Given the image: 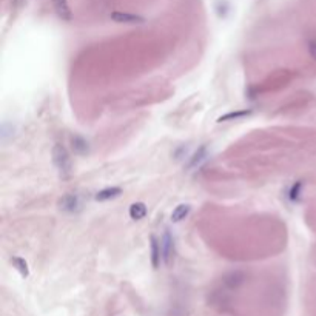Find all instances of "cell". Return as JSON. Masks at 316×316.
Instances as JSON below:
<instances>
[{
	"label": "cell",
	"instance_id": "obj_1",
	"mask_svg": "<svg viewBox=\"0 0 316 316\" xmlns=\"http://www.w3.org/2000/svg\"><path fill=\"white\" fill-rule=\"evenodd\" d=\"M53 164L57 168L59 175L64 179H67L71 175V157L67 151V148L62 143H56L53 147Z\"/></svg>",
	"mask_w": 316,
	"mask_h": 316
},
{
	"label": "cell",
	"instance_id": "obj_2",
	"mask_svg": "<svg viewBox=\"0 0 316 316\" xmlns=\"http://www.w3.org/2000/svg\"><path fill=\"white\" fill-rule=\"evenodd\" d=\"M161 250H162V261L165 264L172 262L173 253H175V241H173V236L170 235L168 230H165V233L161 239Z\"/></svg>",
	"mask_w": 316,
	"mask_h": 316
},
{
	"label": "cell",
	"instance_id": "obj_3",
	"mask_svg": "<svg viewBox=\"0 0 316 316\" xmlns=\"http://www.w3.org/2000/svg\"><path fill=\"white\" fill-rule=\"evenodd\" d=\"M110 19L116 23H125V25H136V23H143L145 19L138 14L122 13V11H114L110 14Z\"/></svg>",
	"mask_w": 316,
	"mask_h": 316
},
{
	"label": "cell",
	"instance_id": "obj_4",
	"mask_svg": "<svg viewBox=\"0 0 316 316\" xmlns=\"http://www.w3.org/2000/svg\"><path fill=\"white\" fill-rule=\"evenodd\" d=\"M51 2H53L56 14L60 19L65 20V22H70L72 19V13H71V8L68 5V0H51Z\"/></svg>",
	"mask_w": 316,
	"mask_h": 316
},
{
	"label": "cell",
	"instance_id": "obj_5",
	"mask_svg": "<svg viewBox=\"0 0 316 316\" xmlns=\"http://www.w3.org/2000/svg\"><path fill=\"white\" fill-rule=\"evenodd\" d=\"M150 242H151V264L154 269L161 265V261H162V250H161V242L156 239V236H151L150 238Z\"/></svg>",
	"mask_w": 316,
	"mask_h": 316
},
{
	"label": "cell",
	"instance_id": "obj_6",
	"mask_svg": "<svg viewBox=\"0 0 316 316\" xmlns=\"http://www.w3.org/2000/svg\"><path fill=\"white\" fill-rule=\"evenodd\" d=\"M71 147H72V151H74L76 154H80V156L87 154L90 151L88 142L85 140L82 136H77V135L71 138Z\"/></svg>",
	"mask_w": 316,
	"mask_h": 316
},
{
	"label": "cell",
	"instance_id": "obj_7",
	"mask_svg": "<svg viewBox=\"0 0 316 316\" xmlns=\"http://www.w3.org/2000/svg\"><path fill=\"white\" fill-rule=\"evenodd\" d=\"M128 213H130V217L133 221H140L147 216V205H145L143 202H136L130 207Z\"/></svg>",
	"mask_w": 316,
	"mask_h": 316
},
{
	"label": "cell",
	"instance_id": "obj_8",
	"mask_svg": "<svg viewBox=\"0 0 316 316\" xmlns=\"http://www.w3.org/2000/svg\"><path fill=\"white\" fill-rule=\"evenodd\" d=\"M120 193H122V188L119 187H110V188H105V190H101L99 193L96 194V201H108V199H114L117 196H120Z\"/></svg>",
	"mask_w": 316,
	"mask_h": 316
},
{
	"label": "cell",
	"instance_id": "obj_9",
	"mask_svg": "<svg viewBox=\"0 0 316 316\" xmlns=\"http://www.w3.org/2000/svg\"><path fill=\"white\" fill-rule=\"evenodd\" d=\"M60 209L65 211H74L79 207V201L74 194H65V196L60 199Z\"/></svg>",
	"mask_w": 316,
	"mask_h": 316
},
{
	"label": "cell",
	"instance_id": "obj_10",
	"mask_svg": "<svg viewBox=\"0 0 316 316\" xmlns=\"http://www.w3.org/2000/svg\"><path fill=\"white\" fill-rule=\"evenodd\" d=\"M190 210H191V207H190L188 204H180V205H177L176 209L173 210V213H172V221H173V222H180L182 219H185V217L188 216Z\"/></svg>",
	"mask_w": 316,
	"mask_h": 316
},
{
	"label": "cell",
	"instance_id": "obj_11",
	"mask_svg": "<svg viewBox=\"0 0 316 316\" xmlns=\"http://www.w3.org/2000/svg\"><path fill=\"white\" fill-rule=\"evenodd\" d=\"M242 282H244V275H242L241 272H233V273H230V275L225 276V284L230 288H236Z\"/></svg>",
	"mask_w": 316,
	"mask_h": 316
},
{
	"label": "cell",
	"instance_id": "obj_12",
	"mask_svg": "<svg viewBox=\"0 0 316 316\" xmlns=\"http://www.w3.org/2000/svg\"><path fill=\"white\" fill-rule=\"evenodd\" d=\"M11 264H13L16 267V270L23 276V278H27L30 275V269H28V264L25 259H22L19 256H13L11 258Z\"/></svg>",
	"mask_w": 316,
	"mask_h": 316
},
{
	"label": "cell",
	"instance_id": "obj_13",
	"mask_svg": "<svg viewBox=\"0 0 316 316\" xmlns=\"http://www.w3.org/2000/svg\"><path fill=\"white\" fill-rule=\"evenodd\" d=\"M251 114V110H244V111H236V113H228L225 116L219 117V122H227V120H233V119H241Z\"/></svg>",
	"mask_w": 316,
	"mask_h": 316
},
{
	"label": "cell",
	"instance_id": "obj_14",
	"mask_svg": "<svg viewBox=\"0 0 316 316\" xmlns=\"http://www.w3.org/2000/svg\"><path fill=\"white\" fill-rule=\"evenodd\" d=\"M205 156H207V148L205 147H201L196 153H194V156L191 157V161H190V168L191 167H196L201 161H204L205 159Z\"/></svg>",
	"mask_w": 316,
	"mask_h": 316
},
{
	"label": "cell",
	"instance_id": "obj_15",
	"mask_svg": "<svg viewBox=\"0 0 316 316\" xmlns=\"http://www.w3.org/2000/svg\"><path fill=\"white\" fill-rule=\"evenodd\" d=\"M301 188H302V184H301V182H296V184L293 185V188H291V191H290V199L291 201H298Z\"/></svg>",
	"mask_w": 316,
	"mask_h": 316
},
{
	"label": "cell",
	"instance_id": "obj_16",
	"mask_svg": "<svg viewBox=\"0 0 316 316\" xmlns=\"http://www.w3.org/2000/svg\"><path fill=\"white\" fill-rule=\"evenodd\" d=\"M309 53L310 56L316 60V40H309Z\"/></svg>",
	"mask_w": 316,
	"mask_h": 316
},
{
	"label": "cell",
	"instance_id": "obj_17",
	"mask_svg": "<svg viewBox=\"0 0 316 316\" xmlns=\"http://www.w3.org/2000/svg\"><path fill=\"white\" fill-rule=\"evenodd\" d=\"M23 2H25V0H14V3H16V6H20Z\"/></svg>",
	"mask_w": 316,
	"mask_h": 316
}]
</instances>
